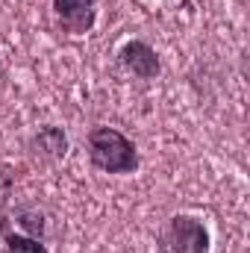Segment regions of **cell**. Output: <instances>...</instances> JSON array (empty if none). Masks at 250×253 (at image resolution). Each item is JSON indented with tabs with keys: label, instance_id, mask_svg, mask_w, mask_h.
Masks as SVG:
<instances>
[{
	"label": "cell",
	"instance_id": "obj_1",
	"mask_svg": "<svg viewBox=\"0 0 250 253\" xmlns=\"http://www.w3.org/2000/svg\"><path fill=\"white\" fill-rule=\"evenodd\" d=\"M88 159L106 174H129L138 168L135 144L115 126H94L88 132Z\"/></svg>",
	"mask_w": 250,
	"mask_h": 253
},
{
	"label": "cell",
	"instance_id": "obj_2",
	"mask_svg": "<svg viewBox=\"0 0 250 253\" xmlns=\"http://www.w3.org/2000/svg\"><path fill=\"white\" fill-rule=\"evenodd\" d=\"M162 253H209V230L191 215H174L159 239Z\"/></svg>",
	"mask_w": 250,
	"mask_h": 253
},
{
	"label": "cell",
	"instance_id": "obj_3",
	"mask_svg": "<svg viewBox=\"0 0 250 253\" xmlns=\"http://www.w3.org/2000/svg\"><path fill=\"white\" fill-rule=\"evenodd\" d=\"M53 18L71 36H85L97 18V0H53Z\"/></svg>",
	"mask_w": 250,
	"mask_h": 253
},
{
	"label": "cell",
	"instance_id": "obj_4",
	"mask_svg": "<svg viewBox=\"0 0 250 253\" xmlns=\"http://www.w3.org/2000/svg\"><path fill=\"white\" fill-rule=\"evenodd\" d=\"M121 62L126 65V71H132L141 80H150V77L159 74V59L150 50V44H144V42H129V44H124Z\"/></svg>",
	"mask_w": 250,
	"mask_h": 253
},
{
	"label": "cell",
	"instance_id": "obj_5",
	"mask_svg": "<svg viewBox=\"0 0 250 253\" xmlns=\"http://www.w3.org/2000/svg\"><path fill=\"white\" fill-rule=\"evenodd\" d=\"M0 230H3V242H6V251L9 253H47L42 236L36 233H27V230H12L6 221H0Z\"/></svg>",
	"mask_w": 250,
	"mask_h": 253
},
{
	"label": "cell",
	"instance_id": "obj_6",
	"mask_svg": "<svg viewBox=\"0 0 250 253\" xmlns=\"http://www.w3.org/2000/svg\"><path fill=\"white\" fill-rule=\"evenodd\" d=\"M33 147L44 159H62L65 150H68V138H65V132L59 126H42L39 135L33 138Z\"/></svg>",
	"mask_w": 250,
	"mask_h": 253
}]
</instances>
